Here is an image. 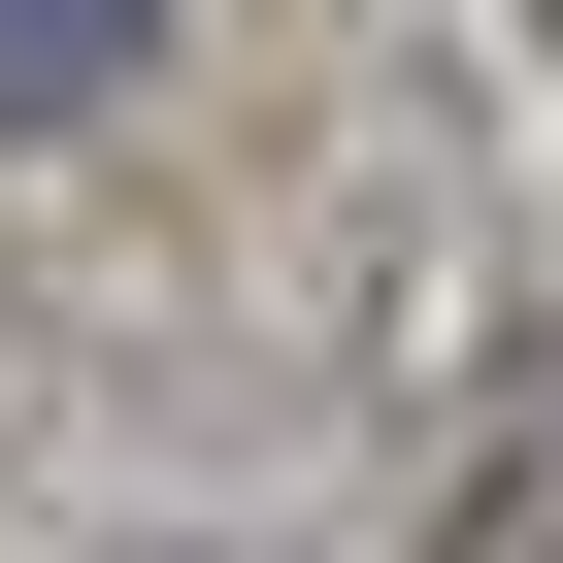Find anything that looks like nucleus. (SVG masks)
Segmentation results:
<instances>
[{
	"label": "nucleus",
	"mask_w": 563,
	"mask_h": 563,
	"mask_svg": "<svg viewBox=\"0 0 563 563\" xmlns=\"http://www.w3.org/2000/svg\"><path fill=\"white\" fill-rule=\"evenodd\" d=\"M133 34H166V0H0V133H67V100H133Z\"/></svg>",
	"instance_id": "nucleus-2"
},
{
	"label": "nucleus",
	"mask_w": 563,
	"mask_h": 563,
	"mask_svg": "<svg viewBox=\"0 0 563 563\" xmlns=\"http://www.w3.org/2000/svg\"><path fill=\"white\" fill-rule=\"evenodd\" d=\"M464 563H563V332H530L497 431H464Z\"/></svg>",
	"instance_id": "nucleus-1"
}]
</instances>
